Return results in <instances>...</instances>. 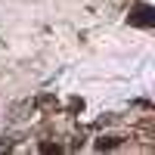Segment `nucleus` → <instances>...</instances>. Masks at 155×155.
I'll use <instances>...</instances> for the list:
<instances>
[{
    "instance_id": "obj_1",
    "label": "nucleus",
    "mask_w": 155,
    "mask_h": 155,
    "mask_svg": "<svg viewBox=\"0 0 155 155\" xmlns=\"http://www.w3.org/2000/svg\"><path fill=\"white\" fill-rule=\"evenodd\" d=\"M130 25H143V28H152L155 25V9L149 3H137L130 9Z\"/></svg>"
},
{
    "instance_id": "obj_2",
    "label": "nucleus",
    "mask_w": 155,
    "mask_h": 155,
    "mask_svg": "<svg viewBox=\"0 0 155 155\" xmlns=\"http://www.w3.org/2000/svg\"><path fill=\"white\" fill-rule=\"evenodd\" d=\"M118 146V137H99L96 140V149H115Z\"/></svg>"
},
{
    "instance_id": "obj_3",
    "label": "nucleus",
    "mask_w": 155,
    "mask_h": 155,
    "mask_svg": "<svg viewBox=\"0 0 155 155\" xmlns=\"http://www.w3.org/2000/svg\"><path fill=\"white\" fill-rule=\"evenodd\" d=\"M41 152L44 155H56V152H62V146L59 143H41Z\"/></svg>"
}]
</instances>
